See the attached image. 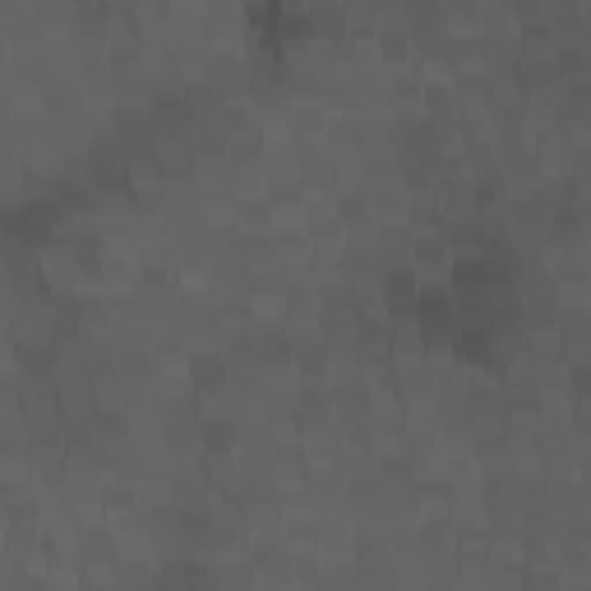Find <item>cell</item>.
Returning <instances> with one entry per match:
<instances>
[{"mask_svg":"<svg viewBox=\"0 0 591 591\" xmlns=\"http://www.w3.org/2000/svg\"><path fill=\"white\" fill-rule=\"evenodd\" d=\"M250 56L240 47H208V88L217 92V102L245 98L250 92Z\"/></svg>","mask_w":591,"mask_h":591,"instance_id":"obj_1","label":"cell"},{"mask_svg":"<svg viewBox=\"0 0 591 591\" xmlns=\"http://www.w3.org/2000/svg\"><path fill=\"white\" fill-rule=\"evenodd\" d=\"M416 301H421V277L412 264H402V268H384L380 277V309L402 324V319H416Z\"/></svg>","mask_w":591,"mask_h":591,"instance_id":"obj_2","label":"cell"},{"mask_svg":"<svg viewBox=\"0 0 591 591\" xmlns=\"http://www.w3.org/2000/svg\"><path fill=\"white\" fill-rule=\"evenodd\" d=\"M449 259H453V245L444 240L440 227H430V232H412V268L421 283H444L449 277ZM449 287V283H444Z\"/></svg>","mask_w":591,"mask_h":591,"instance_id":"obj_3","label":"cell"},{"mask_svg":"<svg viewBox=\"0 0 591 591\" xmlns=\"http://www.w3.org/2000/svg\"><path fill=\"white\" fill-rule=\"evenodd\" d=\"M333 111L324 107V98H292L287 102V135L292 139H324Z\"/></svg>","mask_w":591,"mask_h":591,"instance_id":"obj_4","label":"cell"},{"mask_svg":"<svg viewBox=\"0 0 591 591\" xmlns=\"http://www.w3.org/2000/svg\"><path fill=\"white\" fill-rule=\"evenodd\" d=\"M167 500L176 509H208L213 500V490L204 481L199 466H171V476H167Z\"/></svg>","mask_w":591,"mask_h":591,"instance_id":"obj_5","label":"cell"},{"mask_svg":"<svg viewBox=\"0 0 591 591\" xmlns=\"http://www.w3.org/2000/svg\"><path fill=\"white\" fill-rule=\"evenodd\" d=\"M375 56H380V66H384V70H393V66H412V60H416V51H412V28L384 19V23L375 28Z\"/></svg>","mask_w":591,"mask_h":591,"instance_id":"obj_6","label":"cell"},{"mask_svg":"<svg viewBox=\"0 0 591 591\" xmlns=\"http://www.w3.org/2000/svg\"><path fill=\"white\" fill-rule=\"evenodd\" d=\"M264 199L273 204L277 217H296L301 204H305V185L296 171H268L264 176Z\"/></svg>","mask_w":591,"mask_h":591,"instance_id":"obj_7","label":"cell"},{"mask_svg":"<svg viewBox=\"0 0 591 591\" xmlns=\"http://www.w3.org/2000/svg\"><path fill=\"white\" fill-rule=\"evenodd\" d=\"M407 190H402V180L393 185H365V204H370V217L375 223H407Z\"/></svg>","mask_w":591,"mask_h":591,"instance_id":"obj_8","label":"cell"},{"mask_svg":"<svg viewBox=\"0 0 591 591\" xmlns=\"http://www.w3.org/2000/svg\"><path fill=\"white\" fill-rule=\"evenodd\" d=\"M283 319L287 324H315L319 319V287L309 283V277H296V283H287Z\"/></svg>","mask_w":591,"mask_h":591,"instance_id":"obj_9","label":"cell"},{"mask_svg":"<svg viewBox=\"0 0 591 591\" xmlns=\"http://www.w3.org/2000/svg\"><path fill=\"white\" fill-rule=\"evenodd\" d=\"M66 38L75 47H107V14L102 10H70Z\"/></svg>","mask_w":591,"mask_h":591,"instance_id":"obj_10","label":"cell"},{"mask_svg":"<svg viewBox=\"0 0 591 591\" xmlns=\"http://www.w3.org/2000/svg\"><path fill=\"white\" fill-rule=\"evenodd\" d=\"M158 162L167 180H195V148L190 139H158Z\"/></svg>","mask_w":591,"mask_h":591,"instance_id":"obj_11","label":"cell"},{"mask_svg":"<svg viewBox=\"0 0 591 591\" xmlns=\"http://www.w3.org/2000/svg\"><path fill=\"white\" fill-rule=\"evenodd\" d=\"M10 309H14L10 292H0V328H10Z\"/></svg>","mask_w":591,"mask_h":591,"instance_id":"obj_12","label":"cell"},{"mask_svg":"<svg viewBox=\"0 0 591 591\" xmlns=\"http://www.w3.org/2000/svg\"><path fill=\"white\" fill-rule=\"evenodd\" d=\"M277 6H296V0H277Z\"/></svg>","mask_w":591,"mask_h":591,"instance_id":"obj_13","label":"cell"}]
</instances>
